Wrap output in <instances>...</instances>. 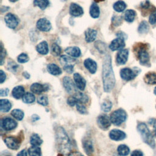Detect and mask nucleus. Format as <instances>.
I'll list each match as a JSON object with an SVG mask.
<instances>
[{
    "mask_svg": "<svg viewBox=\"0 0 156 156\" xmlns=\"http://www.w3.org/2000/svg\"><path fill=\"white\" fill-rule=\"evenodd\" d=\"M102 78L104 91L110 92L115 85V77L112 65L111 57L109 55H105L103 61Z\"/></svg>",
    "mask_w": 156,
    "mask_h": 156,
    "instance_id": "obj_1",
    "label": "nucleus"
},
{
    "mask_svg": "<svg viewBox=\"0 0 156 156\" xmlns=\"http://www.w3.org/2000/svg\"><path fill=\"white\" fill-rule=\"evenodd\" d=\"M55 141L58 150L62 154H67L71 150V142L65 130L62 127L55 129Z\"/></svg>",
    "mask_w": 156,
    "mask_h": 156,
    "instance_id": "obj_2",
    "label": "nucleus"
},
{
    "mask_svg": "<svg viewBox=\"0 0 156 156\" xmlns=\"http://www.w3.org/2000/svg\"><path fill=\"white\" fill-rule=\"evenodd\" d=\"M137 130L139 132L143 141L148 144L151 147L154 148L155 143L154 136L151 133L147 125L144 122H140L137 126Z\"/></svg>",
    "mask_w": 156,
    "mask_h": 156,
    "instance_id": "obj_3",
    "label": "nucleus"
},
{
    "mask_svg": "<svg viewBox=\"0 0 156 156\" xmlns=\"http://www.w3.org/2000/svg\"><path fill=\"white\" fill-rule=\"evenodd\" d=\"M110 118L112 124L116 126H119L126 121L127 113L123 109L119 108L112 112Z\"/></svg>",
    "mask_w": 156,
    "mask_h": 156,
    "instance_id": "obj_4",
    "label": "nucleus"
},
{
    "mask_svg": "<svg viewBox=\"0 0 156 156\" xmlns=\"http://www.w3.org/2000/svg\"><path fill=\"white\" fill-rule=\"evenodd\" d=\"M75 62V58H73V57L71 56L63 55L60 57L61 65H62L64 70L68 73H72L73 72L74 63Z\"/></svg>",
    "mask_w": 156,
    "mask_h": 156,
    "instance_id": "obj_5",
    "label": "nucleus"
},
{
    "mask_svg": "<svg viewBox=\"0 0 156 156\" xmlns=\"http://www.w3.org/2000/svg\"><path fill=\"white\" fill-rule=\"evenodd\" d=\"M140 70L138 68H135L132 69L129 68H124L121 69L120 76L121 77L126 81H129L133 79L140 73Z\"/></svg>",
    "mask_w": 156,
    "mask_h": 156,
    "instance_id": "obj_6",
    "label": "nucleus"
},
{
    "mask_svg": "<svg viewBox=\"0 0 156 156\" xmlns=\"http://www.w3.org/2000/svg\"><path fill=\"white\" fill-rule=\"evenodd\" d=\"M0 125L4 130L9 131L14 129L17 126V122L11 118L5 117L1 119Z\"/></svg>",
    "mask_w": 156,
    "mask_h": 156,
    "instance_id": "obj_7",
    "label": "nucleus"
},
{
    "mask_svg": "<svg viewBox=\"0 0 156 156\" xmlns=\"http://www.w3.org/2000/svg\"><path fill=\"white\" fill-rule=\"evenodd\" d=\"M137 57L139 62L142 65H147L149 62V55L147 50L141 47L137 51Z\"/></svg>",
    "mask_w": 156,
    "mask_h": 156,
    "instance_id": "obj_8",
    "label": "nucleus"
},
{
    "mask_svg": "<svg viewBox=\"0 0 156 156\" xmlns=\"http://www.w3.org/2000/svg\"><path fill=\"white\" fill-rule=\"evenodd\" d=\"M4 143L6 146L13 150H16L20 147L21 141L20 139L14 136H7L4 139Z\"/></svg>",
    "mask_w": 156,
    "mask_h": 156,
    "instance_id": "obj_9",
    "label": "nucleus"
},
{
    "mask_svg": "<svg viewBox=\"0 0 156 156\" xmlns=\"http://www.w3.org/2000/svg\"><path fill=\"white\" fill-rule=\"evenodd\" d=\"M4 21L7 26L10 29H15L18 24V20L16 16L10 13L5 16Z\"/></svg>",
    "mask_w": 156,
    "mask_h": 156,
    "instance_id": "obj_10",
    "label": "nucleus"
},
{
    "mask_svg": "<svg viewBox=\"0 0 156 156\" xmlns=\"http://www.w3.org/2000/svg\"><path fill=\"white\" fill-rule=\"evenodd\" d=\"M37 28L43 32H48L51 29V24L49 20L46 18H40L39 19L36 24Z\"/></svg>",
    "mask_w": 156,
    "mask_h": 156,
    "instance_id": "obj_11",
    "label": "nucleus"
},
{
    "mask_svg": "<svg viewBox=\"0 0 156 156\" xmlns=\"http://www.w3.org/2000/svg\"><path fill=\"white\" fill-rule=\"evenodd\" d=\"M125 40L121 38H116L112 41L109 45V48L110 50L115 51L117 50H121L125 46Z\"/></svg>",
    "mask_w": 156,
    "mask_h": 156,
    "instance_id": "obj_12",
    "label": "nucleus"
},
{
    "mask_svg": "<svg viewBox=\"0 0 156 156\" xmlns=\"http://www.w3.org/2000/svg\"><path fill=\"white\" fill-rule=\"evenodd\" d=\"M97 122L98 126L103 129H107L109 128L112 123L110 118L106 115H99L98 118Z\"/></svg>",
    "mask_w": 156,
    "mask_h": 156,
    "instance_id": "obj_13",
    "label": "nucleus"
},
{
    "mask_svg": "<svg viewBox=\"0 0 156 156\" xmlns=\"http://www.w3.org/2000/svg\"><path fill=\"white\" fill-rule=\"evenodd\" d=\"M129 56V50L127 49H122L120 50L117 55L116 61L119 65H124L126 63Z\"/></svg>",
    "mask_w": 156,
    "mask_h": 156,
    "instance_id": "obj_14",
    "label": "nucleus"
},
{
    "mask_svg": "<svg viewBox=\"0 0 156 156\" xmlns=\"http://www.w3.org/2000/svg\"><path fill=\"white\" fill-rule=\"evenodd\" d=\"M110 139L114 141H121L126 137V134L119 129H113L109 133Z\"/></svg>",
    "mask_w": 156,
    "mask_h": 156,
    "instance_id": "obj_15",
    "label": "nucleus"
},
{
    "mask_svg": "<svg viewBox=\"0 0 156 156\" xmlns=\"http://www.w3.org/2000/svg\"><path fill=\"white\" fill-rule=\"evenodd\" d=\"M69 12L71 16L77 17L83 15V10L79 5L76 3H71L69 6Z\"/></svg>",
    "mask_w": 156,
    "mask_h": 156,
    "instance_id": "obj_16",
    "label": "nucleus"
},
{
    "mask_svg": "<svg viewBox=\"0 0 156 156\" xmlns=\"http://www.w3.org/2000/svg\"><path fill=\"white\" fill-rule=\"evenodd\" d=\"M73 77L77 88L80 90L83 91L86 86V81L84 78L79 73H74Z\"/></svg>",
    "mask_w": 156,
    "mask_h": 156,
    "instance_id": "obj_17",
    "label": "nucleus"
},
{
    "mask_svg": "<svg viewBox=\"0 0 156 156\" xmlns=\"http://www.w3.org/2000/svg\"><path fill=\"white\" fill-rule=\"evenodd\" d=\"M63 85L65 89V90L69 93H72L75 91L74 84L73 83V80L67 76H65L63 79Z\"/></svg>",
    "mask_w": 156,
    "mask_h": 156,
    "instance_id": "obj_18",
    "label": "nucleus"
},
{
    "mask_svg": "<svg viewBox=\"0 0 156 156\" xmlns=\"http://www.w3.org/2000/svg\"><path fill=\"white\" fill-rule=\"evenodd\" d=\"M83 65L85 67L91 74H94L97 70V64L95 61L88 58L84 60Z\"/></svg>",
    "mask_w": 156,
    "mask_h": 156,
    "instance_id": "obj_19",
    "label": "nucleus"
},
{
    "mask_svg": "<svg viewBox=\"0 0 156 156\" xmlns=\"http://www.w3.org/2000/svg\"><path fill=\"white\" fill-rule=\"evenodd\" d=\"M65 52L72 57H79L81 54V51L78 47L70 46L68 47L65 50Z\"/></svg>",
    "mask_w": 156,
    "mask_h": 156,
    "instance_id": "obj_20",
    "label": "nucleus"
},
{
    "mask_svg": "<svg viewBox=\"0 0 156 156\" xmlns=\"http://www.w3.org/2000/svg\"><path fill=\"white\" fill-rule=\"evenodd\" d=\"M97 31L93 29L88 28L85 32V40L88 43L93 42L96 37Z\"/></svg>",
    "mask_w": 156,
    "mask_h": 156,
    "instance_id": "obj_21",
    "label": "nucleus"
},
{
    "mask_svg": "<svg viewBox=\"0 0 156 156\" xmlns=\"http://www.w3.org/2000/svg\"><path fill=\"white\" fill-rule=\"evenodd\" d=\"M83 149L87 155H90L93 152V146L91 140L85 138L82 141Z\"/></svg>",
    "mask_w": 156,
    "mask_h": 156,
    "instance_id": "obj_22",
    "label": "nucleus"
},
{
    "mask_svg": "<svg viewBox=\"0 0 156 156\" xmlns=\"http://www.w3.org/2000/svg\"><path fill=\"white\" fill-rule=\"evenodd\" d=\"M37 51L41 55H46L49 52L48 44L46 41H43L36 46Z\"/></svg>",
    "mask_w": 156,
    "mask_h": 156,
    "instance_id": "obj_23",
    "label": "nucleus"
},
{
    "mask_svg": "<svg viewBox=\"0 0 156 156\" xmlns=\"http://www.w3.org/2000/svg\"><path fill=\"white\" fill-rule=\"evenodd\" d=\"M47 70L52 75L57 76L62 74V69L55 63H49L47 66Z\"/></svg>",
    "mask_w": 156,
    "mask_h": 156,
    "instance_id": "obj_24",
    "label": "nucleus"
},
{
    "mask_svg": "<svg viewBox=\"0 0 156 156\" xmlns=\"http://www.w3.org/2000/svg\"><path fill=\"white\" fill-rule=\"evenodd\" d=\"M24 88L22 86H16L13 88L12 91V96L14 98L19 99L21 98H23L24 93Z\"/></svg>",
    "mask_w": 156,
    "mask_h": 156,
    "instance_id": "obj_25",
    "label": "nucleus"
},
{
    "mask_svg": "<svg viewBox=\"0 0 156 156\" xmlns=\"http://www.w3.org/2000/svg\"><path fill=\"white\" fill-rule=\"evenodd\" d=\"M48 88L45 87L44 85L40 84L39 83H34L30 86V90L32 92L35 94H40L43 91H46Z\"/></svg>",
    "mask_w": 156,
    "mask_h": 156,
    "instance_id": "obj_26",
    "label": "nucleus"
},
{
    "mask_svg": "<svg viewBox=\"0 0 156 156\" xmlns=\"http://www.w3.org/2000/svg\"><path fill=\"white\" fill-rule=\"evenodd\" d=\"M90 15L93 18H98L100 15L99 7L96 2H93L90 8Z\"/></svg>",
    "mask_w": 156,
    "mask_h": 156,
    "instance_id": "obj_27",
    "label": "nucleus"
},
{
    "mask_svg": "<svg viewBox=\"0 0 156 156\" xmlns=\"http://www.w3.org/2000/svg\"><path fill=\"white\" fill-rule=\"evenodd\" d=\"M144 80L147 84H150V85L156 84V73H154V72L147 73L144 77Z\"/></svg>",
    "mask_w": 156,
    "mask_h": 156,
    "instance_id": "obj_28",
    "label": "nucleus"
},
{
    "mask_svg": "<svg viewBox=\"0 0 156 156\" xmlns=\"http://www.w3.org/2000/svg\"><path fill=\"white\" fill-rule=\"evenodd\" d=\"M12 107L10 102L7 99H1L0 101V111L3 113L8 112Z\"/></svg>",
    "mask_w": 156,
    "mask_h": 156,
    "instance_id": "obj_29",
    "label": "nucleus"
},
{
    "mask_svg": "<svg viewBox=\"0 0 156 156\" xmlns=\"http://www.w3.org/2000/svg\"><path fill=\"white\" fill-rule=\"evenodd\" d=\"M136 16V12L132 9H128L124 13V20L129 22L132 23L134 21Z\"/></svg>",
    "mask_w": 156,
    "mask_h": 156,
    "instance_id": "obj_30",
    "label": "nucleus"
},
{
    "mask_svg": "<svg viewBox=\"0 0 156 156\" xmlns=\"http://www.w3.org/2000/svg\"><path fill=\"white\" fill-rule=\"evenodd\" d=\"M127 7L126 4L123 1H118L114 3L113 7V9L117 12H123Z\"/></svg>",
    "mask_w": 156,
    "mask_h": 156,
    "instance_id": "obj_31",
    "label": "nucleus"
},
{
    "mask_svg": "<svg viewBox=\"0 0 156 156\" xmlns=\"http://www.w3.org/2000/svg\"><path fill=\"white\" fill-rule=\"evenodd\" d=\"M149 30V26L147 21H142L138 27V32L141 34H146Z\"/></svg>",
    "mask_w": 156,
    "mask_h": 156,
    "instance_id": "obj_32",
    "label": "nucleus"
},
{
    "mask_svg": "<svg viewBox=\"0 0 156 156\" xmlns=\"http://www.w3.org/2000/svg\"><path fill=\"white\" fill-rule=\"evenodd\" d=\"M43 143V140L41 139V138L39 136L38 134L34 133L31 135L30 138V143L32 146H39L41 144Z\"/></svg>",
    "mask_w": 156,
    "mask_h": 156,
    "instance_id": "obj_33",
    "label": "nucleus"
},
{
    "mask_svg": "<svg viewBox=\"0 0 156 156\" xmlns=\"http://www.w3.org/2000/svg\"><path fill=\"white\" fill-rule=\"evenodd\" d=\"M118 153L121 156H126L130 152L129 147L125 144H121L117 148Z\"/></svg>",
    "mask_w": 156,
    "mask_h": 156,
    "instance_id": "obj_34",
    "label": "nucleus"
},
{
    "mask_svg": "<svg viewBox=\"0 0 156 156\" xmlns=\"http://www.w3.org/2000/svg\"><path fill=\"white\" fill-rule=\"evenodd\" d=\"M73 96L77 99L79 103H87L88 101V96L83 93L77 92L74 93Z\"/></svg>",
    "mask_w": 156,
    "mask_h": 156,
    "instance_id": "obj_35",
    "label": "nucleus"
},
{
    "mask_svg": "<svg viewBox=\"0 0 156 156\" xmlns=\"http://www.w3.org/2000/svg\"><path fill=\"white\" fill-rule=\"evenodd\" d=\"M28 154L29 156H41V149L40 147H39V146H33L29 148Z\"/></svg>",
    "mask_w": 156,
    "mask_h": 156,
    "instance_id": "obj_36",
    "label": "nucleus"
},
{
    "mask_svg": "<svg viewBox=\"0 0 156 156\" xmlns=\"http://www.w3.org/2000/svg\"><path fill=\"white\" fill-rule=\"evenodd\" d=\"M22 99L23 101L26 104H31L35 101V98L33 93L27 92L23 95Z\"/></svg>",
    "mask_w": 156,
    "mask_h": 156,
    "instance_id": "obj_37",
    "label": "nucleus"
},
{
    "mask_svg": "<svg viewBox=\"0 0 156 156\" xmlns=\"http://www.w3.org/2000/svg\"><path fill=\"white\" fill-rule=\"evenodd\" d=\"M49 4V0H34V5L41 10H44Z\"/></svg>",
    "mask_w": 156,
    "mask_h": 156,
    "instance_id": "obj_38",
    "label": "nucleus"
},
{
    "mask_svg": "<svg viewBox=\"0 0 156 156\" xmlns=\"http://www.w3.org/2000/svg\"><path fill=\"white\" fill-rule=\"evenodd\" d=\"M12 116H13L15 119L18 121H21L24 118V112L20 109H14L11 112Z\"/></svg>",
    "mask_w": 156,
    "mask_h": 156,
    "instance_id": "obj_39",
    "label": "nucleus"
},
{
    "mask_svg": "<svg viewBox=\"0 0 156 156\" xmlns=\"http://www.w3.org/2000/svg\"><path fill=\"white\" fill-rule=\"evenodd\" d=\"M61 52V48L57 43H53L51 46V53L55 56H58Z\"/></svg>",
    "mask_w": 156,
    "mask_h": 156,
    "instance_id": "obj_40",
    "label": "nucleus"
},
{
    "mask_svg": "<svg viewBox=\"0 0 156 156\" xmlns=\"http://www.w3.org/2000/svg\"><path fill=\"white\" fill-rule=\"evenodd\" d=\"M112 107V103L110 101H104L101 105V109L104 112H109Z\"/></svg>",
    "mask_w": 156,
    "mask_h": 156,
    "instance_id": "obj_41",
    "label": "nucleus"
},
{
    "mask_svg": "<svg viewBox=\"0 0 156 156\" xmlns=\"http://www.w3.org/2000/svg\"><path fill=\"white\" fill-rule=\"evenodd\" d=\"M17 60H18V63H26V62H28L29 60V58L28 55L26 54L21 53V54H20L18 56Z\"/></svg>",
    "mask_w": 156,
    "mask_h": 156,
    "instance_id": "obj_42",
    "label": "nucleus"
},
{
    "mask_svg": "<svg viewBox=\"0 0 156 156\" xmlns=\"http://www.w3.org/2000/svg\"><path fill=\"white\" fill-rule=\"evenodd\" d=\"M37 102L41 105L46 106L48 104V98L46 95H41L37 98Z\"/></svg>",
    "mask_w": 156,
    "mask_h": 156,
    "instance_id": "obj_43",
    "label": "nucleus"
},
{
    "mask_svg": "<svg viewBox=\"0 0 156 156\" xmlns=\"http://www.w3.org/2000/svg\"><path fill=\"white\" fill-rule=\"evenodd\" d=\"M76 108L77 111L82 114H86L87 113V109L84 105H83L81 103H77L76 105Z\"/></svg>",
    "mask_w": 156,
    "mask_h": 156,
    "instance_id": "obj_44",
    "label": "nucleus"
},
{
    "mask_svg": "<svg viewBox=\"0 0 156 156\" xmlns=\"http://www.w3.org/2000/svg\"><path fill=\"white\" fill-rule=\"evenodd\" d=\"M18 67V65L16 64L15 62L12 61V62H8V64H7V68L9 70L11 71H14L15 72L16 70V68Z\"/></svg>",
    "mask_w": 156,
    "mask_h": 156,
    "instance_id": "obj_45",
    "label": "nucleus"
},
{
    "mask_svg": "<svg viewBox=\"0 0 156 156\" xmlns=\"http://www.w3.org/2000/svg\"><path fill=\"white\" fill-rule=\"evenodd\" d=\"M149 22L152 25H154L156 23V10L150 15L149 17Z\"/></svg>",
    "mask_w": 156,
    "mask_h": 156,
    "instance_id": "obj_46",
    "label": "nucleus"
},
{
    "mask_svg": "<svg viewBox=\"0 0 156 156\" xmlns=\"http://www.w3.org/2000/svg\"><path fill=\"white\" fill-rule=\"evenodd\" d=\"M67 102H68V104H69L71 107L74 106L77 103H79V102L77 101V99L73 96L68 98V99H67Z\"/></svg>",
    "mask_w": 156,
    "mask_h": 156,
    "instance_id": "obj_47",
    "label": "nucleus"
},
{
    "mask_svg": "<svg viewBox=\"0 0 156 156\" xmlns=\"http://www.w3.org/2000/svg\"><path fill=\"white\" fill-rule=\"evenodd\" d=\"M95 46H96L97 49H98L101 52H103L105 50V45L104 43H103L102 42H101V44H99V41H97L95 43Z\"/></svg>",
    "mask_w": 156,
    "mask_h": 156,
    "instance_id": "obj_48",
    "label": "nucleus"
},
{
    "mask_svg": "<svg viewBox=\"0 0 156 156\" xmlns=\"http://www.w3.org/2000/svg\"><path fill=\"white\" fill-rule=\"evenodd\" d=\"M5 55H6V51H5V49H4L2 48V45L1 44V65H3Z\"/></svg>",
    "mask_w": 156,
    "mask_h": 156,
    "instance_id": "obj_49",
    "label": "nucleus"
},
{
    "mask_svg": "<svg viewBox=\"0 0 156 156\" xmlns=\"http://www.w3.org/2000/svg\"><path fill=\"white\" fill-rule=\"evenodd\" d=\"M140 6L141 8H143L144 9H148L150 6V2L148 0H146L145 1H143L140 4Z\"/></svg>",
    "mask_w": 156,
    "mask_h": 156,
    "instance_id": "obj_50",
    "label": "nucleus"
},
{
    "mask_svg": "<svg viewBox=\"0 0 156 156\" xmlns=\"http://www.w3.org/2000/svg\"><path fill=\"white\" fill-rule=\"evenodd\" d=\"M9 92V90L8 88H1L0 90V96H7Z\"/></svg>",
    "mask_w": 156,
    "mask_h": 156,
    "instance_id": "obj_51",
    "label": "nucleus"
},
{
    "mask_svg": "<svg viewBox=\"0 0 156 156\" xmlns=\"http://www.w3.org/2000/svg\"><path fill=\"white\" fill-rule=\"evenodd\" d=\"M130 156H143V153L140 150H135L132 152Z\"/></svg>",
    "mask_w": 156,
    "mask_h": 156,
    "instance_id": "obj_52",
    "label": "nucleus"
},
{
    "mask_svg": "<svg viewBox=\"0 0 156 156\" xmlns=\"http://www.w3.org/2000/svg\"><path fill=\"white\" fill-rule=\"evenodd\" d=\"M6 78V75L2 70L0 71V83H2Z\"/></svg>",
    "mask_w": 156,
    "mask_h": 156,
    "instance_id": "obj_53",
    "label": "nucleus"
},
{
    "mask_svg": "<svg viewBox=\"0 0 156 156\" xmlns=\"http://www.w3.org/2000/svg\"><path fill=\"white\" fill-rule=\"evenodd\" d=\"M116 36H117L118 37H119V38H123L124 40H126V39H127V35H126L125 33H124L123 32H121V31H119V32H118V33H116Z\"/></svg>",
    "mask_w": 156,
    "mask_h": 156,
    "instance_id": "obj_54",
    "label": "nucleus"
},
{
    "mask_svg": "<svg viewBox=\"0 0 156 156\" xmlns=\"http://www.w3.org/2000/svg\"><path fill=\"white\" fill-rule=\"evenodd\" d=\"M68 156H83L80 152L74 151V152H71L68 154Z\"/></svg>",
    "mask_w": 156,
    "mask_h": 156,
    "instance_id": "obj_55",
    "label": "nucleus"
},
{
    "mask_svg": "<svg viewBox=\"0 0 156 156\" xmlns=\"http://www.w3.org/2000/svg\"><path fill=\"white\" fill-rule=\"evenodd\" d=\"M17 156H27L26 151L25 149H23V150L21 151L17 154Z\"/></svg>",
    "mask_w": 156,
    "mask_h": 156,
    "instance_id": "obj_56",
    "label": "nucleus"
},
{
    "mask_svg": "<svg viewBox=\"0 0 156 156\" xmlns=\"http://www.w3.org/2000/svg\"><path fill=\"white\" fill-rule=\"evenodd\" d=\"M152 125H153V127H154V135L156 137V119L153 120Z\"/></svg>",
    "mask_w": 156,
    "mask_h": 156,
    "instance_id": "obj_57",
    "label": "nucleus"
},
{
    "mask_svg": "<svg viewBox=\"0 0 156 156\" xmlns=\"http://www.w3.org/2000/svg\"><path fill=\"white\" fill-rule=\"evenodd\" d=\"M1 156H12L11 154H10L9 152H7V151L2 152L1 153Z\"/></svg>",
    "mask_w": 156,
    "mask_h": 156,
    "instance_id": "obj_58",
    "label": "nucleus"
},
{
    "mask_svg": "<svg viewBox=\"0 0 156 156\" xmlns=\"http://www.w3.org/2000/svg\"><path fill=\"white\" fill-rule=\"evenodd\" d=\"M23 76L25 77V78H26V79H29V77H30V74H29V73H27V72H23Z\"/></svg>",
    "mask_w": 156,
    "mask_h": 156,
    "instance_id": "obj_59",
    "label": "nucleus"
},
{
    "mask_svg": "<svg viewBox=\"0 0 156 156\" xmlns=\"http://www.w3.org/2000/svg\"><path fill=\"white\" fill-rule=\"evenodd\" d=\"M3 7H1V12H4V10H3ZM9 9V7H5V11H7V10H8V9Z\"/></svg>",
    "mask_w": 156,
    "mask_h": 156,
    "instance_id": "obj_60",
    "label": "nucleus"
},
{
    "mask_svg": "<svg viewBox=\"0 0 156 156\" xmlns=\"http://www.w3.org/2000/svg\"><path fill=\"white\" fill-rule=\"evenodd\" d=\"M154 94L156 95V87H155V88H154Z\"/></svg>",
    "mask_w": 156,
    "mask_h": 156,
    "instance_id": "obj_61",
    "label": "nucleus"
},
{
    "mask_svg": "<svg viewBox=\"0 0 156 156\" xmlns=\"http://www.w3.org/2000/svg\"><path fill=\"white\" fill-rule=\"evenodd\" d=\"M10 2H16V1H17L18 0H9Z\"/></svg>",
    "mask_w": 156,
    "mask_h": 156,
    "instance_id": "obj_62",
    "label": "nucleus"
},
{
    "mask_svg": "<svg viewBox=\"0 0 156 156\" xmlns=\"http://www.w3.org/2000/svg\"><path fill=\"white\" fill-rule=\"evenodd\" d=\"M113 156H119V154L118 155V154H115L113 155Z\"/></svg>",
    "mask_w": 156,
    "mask_h": 156,
    "instance_id": "obj_63",
    "label": "nucleus"
},
{
    "mask_svg": "<svg viewBox=\"0 0 156 156\" xmlns=\"http://www.w3.org/2000/svg\"><path fill=\"white\" fill-rule=\"evenodd\" d=\"M63 1H66V0H63Z\"/></svg>",
    "mask_w": 156,
    "mask_h": 156,
    "instance_id": "obj_64",
    "label": "nucleus"
}]
</instances>
